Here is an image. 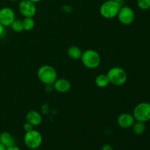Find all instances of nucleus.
<instances>
[{
    "label": "nucleus",
    "instance_id": "obj_1",
    "mask_svg": "<svg viewBox=\"0 0 150 150\" xmlns=\"http://www.w3.org/2000/svg\"><path fill=\"white\" fill-rule=\"evenodd\" d=\"M38 78L40 81L45 85H53L57 79V72L51 65H42L38 70Z\"/></svg>",
    "mask_w": 150,
    "mask_h": 150
},
{
    "label": "nucleus",
    "instance_id": "obj_2",
    "mask_svg": "<svg viewBox=\"0 0 150 150\" xmlns=\"http://www.w3.org/2000/svg\"><path fill=\"white\" fill-rule=\"evenodd\" d=\"M121 8L120 2L114 0H107L100 7V14L105 19H112L117 17Z\"/></svg>",
    "mask_w": 150,
    "mask_h": 150
},
{
    "label": "nucleus",
    "instance_id": "obj_3",
    "mask_svg": "<svg viewBox=\"0 0 150 150\" xmlns=\"http://www.w3.org/2000/svg\"><path fill=\"white\" fill-rule=\"evenodd\" d=\"M83 65L89 69H95L101 63L100 55L98 51L93 49H88L83 51L81 58Z\"/></svg>",
    "mask_w": 150,
    "mask_h": 150
},
{
    "label": "nucleus",
    "instance_id": "obj_4",
    "mask_svg": "<svg viewBox=\"0 0 150 150\" xmlns=\"http://www.w3.org/2000/svg\"><path fill=\"white\" fill-rule=\"evenodd\" d=\"M110 83L115 86H122L127 81V74L125 70L120 67H114L107 73Z\"/></svg>",
    "mask_w": 150,
    "mask_h": 150
},
{
    "label": "nucleus",
    "instance_id": "obj_5",
    "mask_svg": "<svg viewBox=\"0 0 150 150\" xmlns=\"http://www.w3.org/2000/svg\"><path fill=\"white\" fill-rule=\"evenodd\" d=\"M23 142L26 147L29 149H37L42 144V136L38 130L33 129L25 133Z\"/></svg>",
    "mask_w": 150,
    "mask_h": 150
},
{
    "label": "nucleus",
    "instance_id": "obj_6",
    "mask_svg": "<svg viewBox=\"0 0 150 150\" xmlns=\"http://www.w3.org/2000/svg\"><path fill=\"white\" fill-rule=\"evenodd\" d=\"M133 116L136 121L146 122L150 120V103L142 102L136 105L133 111Z\"/></svg>",
    "mask_w": 150,
    "mask_h": 150
},
{
    "label": "nucleus",
    "instance_id": "obj_7",
    "mask_svg": "<svg viewBox=\"0 0 150 150\" xmlns=\"http://www.w3.org/2000/svg\"><path fill=\"white\" fill-rule=\"evenodd\" d=\"M135 17V12L131 7H127V6H124L121 7L118 14H117V18L118 20L122 24L128 26V25L132 24L134 22Z\"/></svg>",
    "mask_w": 150,
    "mask_h": 150
},
{
    "label": "nucleus",
    "instance_id": "obj_8",
    "mask_svg": "<svg viewBox=\"0 0 150 150\" xmlns=\"http://www.w3.org/2000/svg\"><path fill=\"white\" fill-rule=\"evenodd\" d=\"M18 10L24 18H33L37 13L35 3L29 0H21L18 4Z\"/></svg>",
    "mask_w": 150,
    "mask_h": 150
},
{
    "label": "nucleus",
    "instance_id": "obj_9",
    "mask_svg": "<svg viewBox=\"0 0 150 150\" xmlns=\"http://www.w3.org/2000/svg\"><path fill=\"white\" fill-rule=\"evenodd\" d=\"M16 19V13L12 8L4 7L0 9V23L6 26H10Z\"/></svg>",
    "mask_w": 150,
    "mask_h": 150
},
{
    "label": "nucleus",
    "instance_id": "obj_10",
    "mask_svg": "<svg viewBox=\"0 0 150 150\" xmlns=\"http://www.w3.org/2000/svg\"><path fill=\"white\" fill-rule=\"evenodd\" d=\"M135 121L136 120L133 114L129 113H123L120 114L117 118V124L121 128L123 129H128L132 127Z\"/></svg>",
    "mask_w": 150,
    "mask_h": 150
},
{
    "label": "nucleus",
    "instance_id": "obj_11",
    "mask_svg": "<svg viewBox=\"0 0 150 150\" xmlns=\"http://www.w3.org/2000/svg\"><path fill=\"white\" fill-rule=\"evenodd\" d=\"M54 89L59 93H67L71 89V82L67 79H57L54 82Z\"/></svg>",
    "mask_w": 150,
    "mask_h": 150
},
{
    "label": "nucleus",
    "instance_id": "obj_12",
    "mask_svg": "<svg viewBox=\"0 0 150 150\" xmlns=\"http://www.w3.org/2000/svg\"><path fill=\"white\" fill-rule=\"evenodd\" d=\"M26 121L35 127V126L40 125L42 123V117L38 111L35 110H31L26 114Z\"/></svg>",
    "mask_w": 150,
    "mask_h": 150
},
{
    "label": "nucleus",
    "instance_id": "obj_13",
    "mask_svg": "<svg viewBox=\"0 0 150 150\" xmlns=\"http://www.w3.org/2000/svg\"><path fill=\"white\" fill-rule=\"evenodd\" d=\"M0 143L7 148L16 145V140L11 133L4 131L0 133Z\"/></svg>",
    "mask_w": 150,
    "mask_h": 150
},
{
    "label": "nucleus",
    "instance_id": "obj_14",
    "mask_svg": "<svg viewBox=\"0 0 150 150\" xmlns=\"http://www.w3.org/2000/svg\"><path fill=\"white\" fill-rule=\"evenodd\" d=\"M82 54H83L82 50L76 45H72L67 49V55L73 60L81 59Z\"/></svg>",
    "mask_w": 150,
    "mask_h": 150
},
{
    "label": "nucleus",
    "instance_id": "obj_15",
    "mask_svg": "<svg viewBox=\"0 0 150 150\" xmlns=\"http://www.w3.org/2000/svg\"><path fill=\"white\" fill-rule=\"evenodd\" d=\"M95 84L99 88H105L110 83L106 74H100L95 79Z\"/></svg>",
    "mask_w": 150,
    "mask_h": 150
},
{
    "label": "nucleus",
    "instance_id": "obj_16",
    "mask_svg": "<svg viewBox=\"0 0 150 150\" xmlns=\"http://www.w3.org/2000/svg\"><path fill=\"white\" fill-rule=\"evenodd\" d=\"M132 129H133V131L135 134L137 135V136H141V135L144 134L145 130H146V125L142 122L135 121L133 126H132Z\"/></svg>",
    "mask_w": 150,
    "mask_h": 150
},
{
    "label": "nucleus",
    "instance_id": "obj_17",
    "mask_svg": "<svg viewBox=\"0 0 150 150\" xmlns=\"http://www.w3.org/2000/svg\"><path fill=\"white\" fill-rule=\"evenodd\" d=\"M22 25H23V30L31 31L35 27V20L33 18H24L22 20Z\"/></svg>",
    "mask_w": 150,
    "mask_h": 150
},
{
    "label": "nucleus",
    "instance_id": "obj_18",
    "mask_svg": "<svg viewBox=\"0 0 150 150\" xmlns=\"http://www.w3.org/2000/svg\"><path fill=\"white\" fill-rule=\"evenodd\" d=\"M10 27L15 32H21L23 31L22 21L20 19H15L14 21L10 25Z\"/></svg>",
    "mask_w": 150,
    "mask_h": 150
},
{
    "label": "nucleus",
    "instance_id": "obj_19",
    "mask_svg": "<svg viewBox=\"0 0 150 150\" xmlns=\"http://www.w3.org/2000/svg\"><path fill=\"white\" fill-rule=\"evenodd\" d=\"M136 2L140 10H148L150 9V0H137Z\"/></svg>",
    "mask_w": 150,
    "mask_h": 150
},
{
    "label": "nucleus",
    "instance_id": "obj_20",
    "mask_svg": "<svg viewBox=\"0 0 150 150\" xmlns=\"http://www.w3.org/2000/svg\"><path fill=\"white\" fill-rule=\"evenodd\" d=\"M33 127H34V126L32 125H31L30 123L26 122V123L23 125V130H24L25 132L26 133V132L31 131V130H33V129H34Z\"/></svg>",
    "mask_w": 150,
    "mask_h": 150
},
{
    "label": "nucleus",
    "instance_id": "obj_21",
    "mask_svg": "<svg viewBox=\"0 0 150 150\" xmlns=\"http://www.w3.org/2000/svg\"><path fill=\"white\" fill-rule=\"evenodd\" d=\"M101 150H114V148H113V146L111 144H104L102 146Z\"/></svg>",
    "mask_w": 150,
    "mask_h": 150
},
{
    "label": "nucleus",
    "instance_id": "obj_22",
    "mask_svg": "<svg viewBox=\"0 0 150 150\" xmlns=\"http://www.w3.org/2000/svg\"><path fill=\"white\" fill-rule=\"evenodd\" d=\"M62 9H63V10H64V11L67 12V13H69V12H71L72 10H73V8H72L71 6H70V5L63 6Z\"/></svg>",
    "mask_w": 150,
    "mask_h": 150
},
{
    "label": "nucleus",
    "instance_id": "obj_23",
    "mask_svg": "<svg viewBox=\"0 0 150 150\" xmlns=\"http://www.w3.org/2000/svg\"><path fill=\"white\" fill-rule=\"evenodd\" d=\"M4 32H5V26L0 23V36L4 35Z\"/></svg>",
    "mask_w": 150,
    "mask_h": 150
},
{
    "label": "nucleus",
    "instance_id": "obj_24",
    "mask_svg": "<svg viewBox=\"0 0 150 150\" xmlns=\"http://www.w3.org/2000/svg\"><path fill=\"white\" fill-rule=\"evenodd\" d=\"M6 150H21L18 146H16V145H13V146H10V147L6 148Z\"/></svg>",
    "mask_w": 150,
    "mask_h": 150
},
{
    "label": "nucleus",
    "instance_id": "obj_25",
    "mask_svg": "<svg viewBox=\"0 0 150 150\" xmlns=\"http://www.w3.org/2000/svg\"><path fill=\"white\" fill-rule=\"evenodd\" d=\"M0 150H6V147L0 143Z\"/></svg>",
    "mask_w": 150,
    "mask_h": 150
},
{
    "label": "nucleus",
    "instance_id": "obj_26",
    "mask_svg": "<svg viewBox=\"0 0 150 150\" xmlns=\"http://www.w3.org/2000/svg\"><path fill=\"white\" fill-rule=\"evenodd\" d=\"M29 1H32V2H33V3H35V4H36V3L40 2V1L41 0H29Z\"/></svg>",
    "mask_w": 150,
    "mask_h": 150
},
{
    "label": "nucleus",
    "instance_id": "obj_27",
    "mask_svg": "<svg viewBox=\"0 0 150 150\" xmlns=\"http://www.w3.org/2000/svg\"><path fill=\"white\" fill-rule=\"evenodd\" d=\"M114 1H117V2H121V1H122L123 0H114Z\"/></svg>",
    "mask_w": 150,
    "mask_h": 150
},
{
    "label": "nucleus",
    "instance_id": "obj_28",
    "mask_svg": "<svg viewBox=\"0 0 150 150\" xmlns=\"http://www.w3.org/2000/svg\"><path fill=\"white\" fill-rule=\"evenodd\" d=\"M10 1H20V0H8Z\"/></svg>",
    "mask_w": 150,
    "mask_h": 150
},
{
    "label": "nucleus",
    "instance_id": "obj_29",
    "mask_svg": "<svg viewBox=\"0 0 150 150\" xmlns=\"http://www.w3.org/2000/svg\"><path fill=\"white\" fill-rule=\"evenodd\" d=\"M0 1H1V0H0Z\"/></svg>",
    "mask_w": 150,
    "mask_h": 150
}]
</instances>
